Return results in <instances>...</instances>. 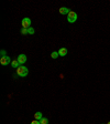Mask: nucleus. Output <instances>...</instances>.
Returning <instances> with one entry per match:
<instances>
[{"label": "nucleus", "mask_w": 110, "mask_h": 124, "mask_svg": "<svg viewBox=\"0 0 110 124\" xmlns=\"http://www.w3.org/2000/svg\"><path fill=\"white\" fill-rule=\"evenodd\" d=\"M28 73H29V70H28V68H26L24 65H20V67L17 69V74H18L19 77H21V78L26 77Z\"/></svg>", "instance_id": "1"}, {"label": "nucleus", "mask_w": 110, "mask_h": 124, "mask_svg": "<svg viewBox=\"0 0 110 124\" xmlns=\"http://www.w3.org/2000/svg\"><path fill=\"white\" fill-rule=\"evenodd\" d=\"M77 13L75 12V11H71V12L67 15V21H68L69 23H74L75 21L77 20Z\"/></svg>", "instance_id": "2"}, {"label": "nucleus", "mask_w": 110, "mask_h": 124, "mask_svg": "<svg viewBox=\"0 0 110 124\" xmlns=\"http://www.w3.org/2000/svg\"><path fill=\"white\" fill-rule=\"evenodd\" d=\"M11 59L10 57H8V55H6V57H1V59H0V63L2 65H8V64H11Z\"/></svg>", "instance_id": "3"}, {"label": "nucleus", "mask_w": 110, "mask_h": 124, "mask_svg": "<svg viewBox=\"0 0 110 124\" xmlns=\"http://www.w3.org/2000/svg\"><path fill=\"white\" fill-rule=\"evenodd\" d=\"M21 24H22L23 28H26V29L30 28L31 27V19L30 18H24L22 20V22H21Z\"/></svg>", "instance_id": "4"}, {"label": "nucleus", "mask_w": 110, "mask_h": 124, "mask_svg": "<svg viewBox=\"0 0 110 124\" xmlns=\"http://www.w3.org/2000/svg\"><path fill=\"white\" fill-rule=\"evenodd\" d=\"M17 60L19 61V63H20L21 65H23L26 62V54H19L18 59H17Z\"/></svg>", "instance_id": "5"}, {"label": "nucleus", "mask_w": 110, "mask_h": 124, "mask_svg": "<svg viewBox=\"0 0 110 124\" xmlns=\"http://www.w3.org/2000/svg\"><path fill=\"white\" fill-rule=\"evenodd\" d=\"M69 12H71V10H69L67 7H62V8H59V13H61V15H68Z\"/></svg>", "instance_id": "6"}, {"label": "nucleus", "mask_w": 110, "mask_h": 124, "mask_svg": "<svg viewBox=\"0 0 110 124\" xmlns=\"http://www.w3.org/2000/svg\"><path fill=\"white\" fill-rule=\"evenodd\" d=\"M68 53V51H67L66 48H61V49L58 50V54H59V57H65L66 54Z\"/></svg>", "instance_id": "7"}, {"label": "nucleus", "mask_w": 110, "mask_h": 124, "mask_svg": "<svg viewBox=\"0 0 110 124\" xmlns=\"http://www.w3.org/2000/svg\"><path fill=\"white\" fill-rule=\"evenodd\" d=\"M20 63H19V61H18V60H13V61L12 62H11V67H12V68H14V69H18V68L19 67H20Z\"/></svg>", "instance_id": "8"}, {"label": "nucleus", "mask_w": 110, "mask_h": 124, "mask_svg": "<svg viewBox=\"0 0 110 124\" xmlns=\"http://www.w3.org/2000/svg\"><path fill=\"white\" fill-rule=\"evenodd\" d=\"M42 117H43V116H42L41 112H36V113L34 114V120H38V121H40Z\"/></svg>", "instance_id": "9"}, {"label": "nucleus", "mask_w": 110, "mask_h": 124, "mask_svg": "<svg viewBox=\"0 0 110 124\" xmlns=\"http://www.w3.org/2000/svg\"><path fill=\"white\" fill-rule=\"evenodd\" d=\"M59 57V54H58V51H53L51 53V58L52 59H56V58Z\"/></svg>", "instance_id": "10"}, {"label": "nucleus", "mask_w": 110, "mask_h": 124, "mask_svg": "<svg viewBox=\"0 0 110 124\" xmlns=\"http://www.w3.org/2000/svg\"><path fill=\"white\" fill-rule=\"evenodd\" d=\"M40 123L41 124H49V120L46 119V117H42V119L40 120Z\"/></svg>", "instance_id": "11"}, {"label": "nucleus", "mask_w": 110, "mask_h": 124, "mask_svg": "<svg viewBox=\"0 0 110 124\" xmlns=\"http://www.w3.org/2000/svg\"><path fill=\"white\" fill-rule=\"evenodd\" d=\"M34 32H35V30H34L32 27H30V28H28V34H33Z\"/></svg>", "instance_id": "12"}, {"label": "nucleus", "mask_w": 110, "mask_h": 124, "mask_svg": "<svg viewBox=\"0 0 110 124\" xmlns=\"http://www.w3.org/2000/svg\"><path fill=\"white\" fill-rule=\"evenodd\" d=\"M21 33L24 36V34H28V29H26V28H22L21 29Z\"/></svg>", "instance_id": "13"}, {"label": "nucleus", "mask_w": 110, "mask_h": 124, "mask_svg": "<svg viewBox=\"0 0 110 124\" xmlns=\"http://www.w3.org/2000/svg\"><path fill=\"white\" fill-rule=\"evenodd\" d=\"M31 124H41V123H40V121H38V120H33V121L31 122Z\"/></svg>", "instance_id": "14"}, {"label": "nucleus", "mask_w": 110, "mask_h": 124, "mask_svg": "<svg viewBox=\"0 0 110 124\" xmlns=\"http://www.w3.org/2000/svg\"><path fill=\"white\" fill-rule=\"evenodd\" d=\"M0 54H1V57H6V51L5 50H1V53Z\"/></svg>", "instance_id": "15"}, {"label": "nucleus", "mask_w": 110, "mask_h": 124, "mask_svg": "<svg viewBox=\"0 0 110 124\" xmlns=\"http://www.w3.org/2000/svg\"><path fill=\"white\" fill-rule=\"evenodd\" d=\"M107 124H110V121H109V122H108V123H107Z\"/></svg>", "instance_id": "16"}]
</instances>
